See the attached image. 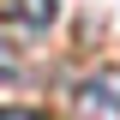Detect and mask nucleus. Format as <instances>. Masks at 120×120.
<instances>
[{"label": "nucleus", "instance_id": "1", "mask_svg": "<svg viewBox=\"0 0 120 120\" xmlns=\"http://www.w3.org/2000/svg\"><path fill=\"white\" fill-rule=\"evenodd\" d=\"M78 114L84 120H120V66H102L78 84Z\"/></svg>", "mask_w": 120, "mask_h": 120}, {"label": "nucleus", "instance_id": "2", "mask_svg": "<svg viewBox=\"0 0 120 120\" xmlns=\"http://www.w3.org/2000/svg\"><path fill=\"white\" fill-rule=\"evenodd\" d=\"M12 6V18L18 24H30V30H48L54 24V12H60V0H6Z\"/></svg>", "mask_w": 120, "mask_h": 120}, {"label": "nucleus", "instance_id": "3", "mask_svg": "<svg viewBox=\"0 0 120 120\" xmlns=\"http://www.w3.org/2000/svg\"><path fill=\"white\" fill-rule=\"evenodd\" d=\"M12 72H18V54H12L6 42H0V78H12Z\"/></svg>", "mask_w": 120, "mask_h": 120}, {"label": "nucleus", "instance_id": "4", "mask_svg": "<svg viewBox=\"0 0 120 120\" xmlns=\"http://www.w3.org/2000/svg\"><path fill=\"white\" fill-rule=\"evenodd\" d=\"M0 120H42V114H30V108H0Z\"/></svg>", "mask_w": 120, "mask_h": 120}]
</instances>
